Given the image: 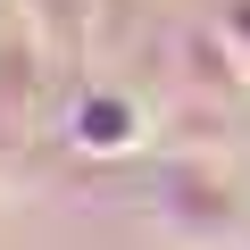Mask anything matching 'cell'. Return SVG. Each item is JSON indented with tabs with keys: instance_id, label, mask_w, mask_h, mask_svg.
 <instances>
[{
	"instance_id": "6da1fadb",
	"label": "cell",
	"mask_w": 250,
	"mask_h": 250,
	"mask_svg": "<svg viewBox=\"0 0 250 250\" xmlns=\"http://www.w3.org/2000/svg\"><path fill=\"white\" fill-rule=\"evenodd\" d=\"M150 208H159V225L175 233V242H242V200H233V184L217 175V167H200V159H175L167 175H159V192H150Z\"/></svg>"
},
{
	"instance_id": "7a4b0ae2",
	"label": "cell",
	"mask_w": 250,
	"mask_h": 250,
	"mask_svg": "<svg viewBox=\"0 0 250 250\" xmlns=\"http://www.w3.org/2000/svg\"><path fill=\"white\" fill-rule=\"evenodd\" d=\"M142 134H150V108L125 83H83L67 100V142L83 159H125V150H142Z\"/></svg>"
},
{
	"instance_id": "3957f363",
	"label": "cell",
	"mask_w": 250,
	"mask_h": 250,
	"mask_svg": "<svg viewBox=\"0 0 250 250\" xmlns=\"http://www.w3.org/2000/svg\"><path fill=\"white\" fill-rule=\"evenodd\" d=\"M233 250H250V225H242V242H233Z\"/></svg>"
}]
</instances>
